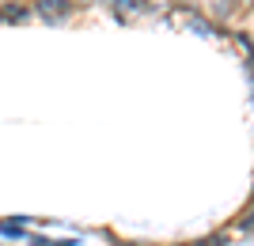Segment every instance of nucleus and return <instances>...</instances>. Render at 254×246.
Returning a JSON list of instances; mask_svg holds the SVG:
<instances>
[{
	"mask_svg": "<svg viewBox=\"0 0 254 246\" xmlns=\"http://www.w3.org/2000/svg\"><path fill=\"white\" fill-rule=\"evenodd\" d=\"M27 246H80V243H76V239H50V235L27 231Z\"/></svg>",
	"mask_w": 254,
	"mask_h": 246,
	"instance_id": "4",
	"label": "nucleus"
},
{
	"mask_svg": "<svg viewBox=\"0 0 254 246\" xmlns=\"http://www.w3.org/2000/svg\"><path fill=\"white\" fill-rule=\"evenodd\" d=\"M76 8H80L76 0H38V4H34V15L46 19V23H61V19H68Z\"/></svg>",
	"mask_w": 254,
	"mask_h": 246,
	"instance_id": "1",
	"label": "nucleus"
},
{
	"mask_svg": "<svg viewBox=\"0 0 254 246\" xmlns=\"http://www.w3.org/2000/svg\"><path fill=\"white\" fill-rule=\"evenodd\" d=\"M0 235H4V239H15V243H27V227L11 224V220H4V224H0Z\"/></svg>",
	"mask_w": 254,
	"mask_h": 246,
	"instance_id": "6",
	"label": "nucleus"
},
{
	"mask_svg": "<svg viewBox=\"0 0 254 246\" xmlns=\"http://www.w3.org/2000/svg\"><path fill=\"white\" fill-rule=\"evenodd\" d=\"M186 27H190L193 34H201V38H209V34H216V27H212V23H205V19H197V15H186Z\"/></svg>",
	"mask_w": 254,
	"mask_h": 246,
	"instance_id": "5",
	"label": "nucleus"
},
{
	"mask_svg": "<svg viewBox=\"0 0 254 246\" xmlns=\"http://www.w3.org/2000/svg\"><path fill=\"white\" fill-rule=\"evenodd\" d=\"M114 4V15L122 23H129V19H137V15H148L152 11V0H110Z\"/></svg>",
	"mask_w": 254,
	"mask_h": 246,
	"instance_id": "2",
	"label": "nucleus"
},
{
	"mask_svg": "<svg viewBox=\"0 0 254 246\" xmlns=\"http://www.w3.org/2000/svg\"><path fill=\"white\" fill-rule=\"evenodd\" d=\"M239 231H254V193H251V212H247V220L239 224Z\"/></svg>",
	"mask_w": 254,
	"mask_h": 246,
	"instance_id": "7",
	"label": "nucleus"
},
{
	"mask_svg": "<svg viewBox=\"0 0 254 246\" xmlns=\"http://www.w3.org/2000/svg\"><path fill=\"white\" fill-rule=\"evenodd\" d=\"M31 15H34L31 4H11V8L0 11V19H8V23H23V19H31Z\"/></svg>",
	"mask_w": 254,
	"mask_h": 246,
	"instance_id": "3",
	"label": "nucleus"
}]
</instances>
